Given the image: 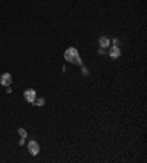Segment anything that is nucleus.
<instances>
[{
    "instance_id": "1",
    "label": "nucleus",
    "mask_w": 147,
    "mask_h": 163,
    "mask_svg": "<svg viewBox=\"0 0 147 163\" xmlns=\"http://www.w3.org/2000/svg\"><path fill=\"white\" fill-rule=\"evenodd\" d=\"M65 60L66 62H69V63H74V65H82V60H81V57H80V53H78V50L75 49V47H69L66 51H65Z\"/></svg>"
},
{
    "instance_id": "2",
    "label": "nucleus",
    "mask_w": 147,
    "mask_h": 163,
    "mask_svg": "<svg viewBox=\"0 0 147 163\" xmlns=\"http://www.w3.org/2000/svg\"><path fill=\"white\" fill-rule=\"evenodd\" d=\"M24 99L28 102V103H34L35 102V99H37V93H35V90H32V88H28V90H25L24 91Z\"/></svg>"
},
{
    "instance_id": "3",
    "label": "nucleus",
    "mask_w": 147,
    "mask_h": 163,
    "mask_svg": "<svg viewBox=\"0 0 147 163\" xmlns=\"http://www.w3.org/2000/svg\"><path fill=\"white\" fill-rule=\"evenodd\" d=\"M28 152H29V154L37 156V154L40 153V144H38L37 141H34V140L28 141Z\"/></svg>"
},
{
    "instance_id": "4",
    "label": "nucleus",
    "mask_w": 147,
    "mask_h": 163,
    "mask_svg": "<svg viewBox=\"0 0 147 163\" xmlns=\"http://www.w3.org/2000/svg\"><path fill=\"white\" fill-rule=\"evenodd\" d=\"M0 84L4 85V87H9V85L12 84V75H10L9 72L1 74V76H0Z\"/></svg>"
},
{
    "instance_id": "5",
    "label": "nucleus",
    "mask_w": 147,
    "mask_h": 163,
    "mask_svg": "<svg viewBox=\"0 0 147 163\" xmlns=\"http://www.w3.org/2000/svg\"><path fill=\"white\" fill-rule=\"evenodd\" d=\"M109 56H110V59H118L121 56V49L116 47V46L109 47Z\"/></svg>"
},
{
    "instance_id": "6",
    "label": "nucleus",
    "mask_w": 147,
    "mask_h": 163,
    "mask_svg": "<svg viewBox=\"0 0 147 163\" xmlns=\"http://www.w3.org/2000/svg\"><path fill=\"white\" fill-rule=\"evenodd\" d=\"M99 46H100V47H103V49H106V47H110V40H109L108 37L102 35V37L99 38Z\"/></svg>"
},
{
    "instance_id": "7",
    "label": "nucleus",
    "mask_w": 147,
    "mask_h": 163,
    "mask_svg": "<svg viewBox=\"0 0 147 163\" xmlns=\"http://www.w3.org/2000/svg\"><path fill=\"white\" fill-rule=\"evenodd\" d=\"M32 104H35L37 107H41V106H44V104H46V100H44V99H38V97H37V99H35V102H34Z\"/></svg>"
},
{
    "instance_id": "8",
    "label": "nucleus",
    "mask_w": 147,
    "mask_h": 163,
    "mask_svg": "<svg viewBox=\"0 0 147 163\" xmlns=\"http://www.w3.org/2000/svg\"><path fill=\"white\" fill-rule=\"evenodd\" d=\"M18 134H19L21 138H27V131L24 128H18Z\"/></svg>"
},
{
    "instance_id": "9",
    "label": "nucleus",
    "mask_w": 147,
    "mask_h": 163,
    "mask_svg": "<svg viewBox=\"0 0 147 163\" xmlns=\"http://www.w3.org/2000/svg\"><path fill=\"white\" fill-rule=\"evenodd\" d=\"M81 72H82V75H85V76L88 75V69H87L85 66H82V65H81Z\"/></svg>"
},
{
    "instance_id": "10",
    "label": "nucleus",
    "mask_w": 147,
    "mask_h": 163,
    "mask_svg": "<svg viewBox=\"0 0 147 163\" xmlns=\"http://www.w3.org/2000/svg\"><path fill=\"white\" fill-rule=\"evenodd\" d=\"M112 43H113V46H116V47H119V44H121V41H119L118 38H113V40H112Z\"/></svg>"
},
{
    "instance_id": "11",
    "label": "nucleus",
    "mask_w": 147,
    "mask_h": 163,
    "mask_svg": "<svg viewBox=\"0 0 147 163\" xmlns=\"http://www.w3.org/2000/svg\"><path fill=\"white\" fill-rule=\"evenodd\" d=\"M97 53H99V54H105V49H103V47H100V49L97 50Z\"/></svg>"
},
{
    "instance_id": "12",
    "label": "nucleus",
    "mask_w": 147,
    "mask_h": 163,
    "mask_svg": "<svg viewBox=\"0 0 147 163\" xmlns=\"http://www.w3.org/2000/svg\"><path fill=\"white\" fill-rule=\"evenodd\" d=\"M6 93H7V94H10V93H12V88H10V85H9V87H6Z\"/></svg>"
},
{
    "instance_id": "13",
    "label": "nucleus",
    "mask_w": 147,
    "mask_h": 163,
    "mask_svg": "<svg viewBox=\"0 0 147 163\" xmlns=\"http://www.w3.org/2000/svg\"><path fill=\"white\" fill-rule=\"evenodd\" d=\"M24 144H25V138H21L19 140V146H24Z\"/></svg>"
}]
</instances>
